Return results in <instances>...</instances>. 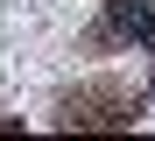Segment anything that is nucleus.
<instances>
[{
	"label": "nucleus",
	"mask_w": 155,
	"mask_h": 141,
	"mask_svg": "<svg viewBox=\"0 0 155 141\" xmlns=\"http://www.w3.org/2000/svg\"><path fill=\"white\" fill-rule=\"evenodd\" d=\"M113 28L134 35V42L155 56V0H113Z\"/></svg>",
	"instance_id": "obj_1"
}]
</instances>
